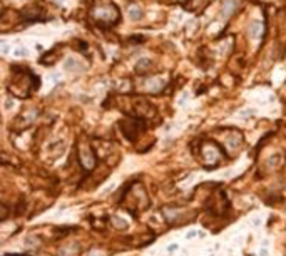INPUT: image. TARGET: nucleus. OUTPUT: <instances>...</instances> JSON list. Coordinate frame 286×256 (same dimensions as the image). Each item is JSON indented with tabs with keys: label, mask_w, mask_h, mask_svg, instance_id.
I'll use <instances>...</instances> for the list:
<instances>
[{
	"label": "nucleus",
	"mask_w": 286,
	"mask_h": 256,
	"mask_svg": "<svg viewBox=\"0 0 286 256\" xmlns=\"http://www.w3.org/2000/svg\"><path fill=\"white\" fill-rule=\"evenodd\" d=\"M129 17H131L132 20H139V18L142 17V12L139 10V7H131V10H129Z\"/></svg>",
	"instance_id": "obj_5"
},
{
	"label": "nucleus",
	"mask_w": 286,
	"mask_h": 256,
	"mask_svg": "<svg viewBox=\"0 0 286 256\" xmlns=\"http://www.w3.org/2000/svg\"><path fill=\"white\" fill-rule=\"evenodd\" d=\"M15 55H18V57H24V55H27V50L25 49H17V50L14 52Z\"/></svg>",
	"instance_id": "obj_8"
},
{
	"label": "nucleus",
	"mask_w": 286,
	"mask_h": 256,
	"mask_svg": "<svg viewBox=\"0 0 286 256\" xmlns=\"http://www.w3.org/2000/svg\"><path fill=\"white\" fill-rule=\"evenodd\" d=\"M81 162H82V166H84V169H92V167L95 166V154H94V151L92 149H82L81 151Z\"/></svg>",
	"instance_id": "obj_1"
},
{
	"label": "nucleus",
	"mask_w": 286,
	"mask_h": 256,
	"mask_svg": "<svg viewBox=\"0 0 286 256\" xmlns=\"http://www.w3.org/2000/svg\"><path fill=\"white\" fill-rule=\"evenodd\" d=\"M238 5H239V0H224V3H223V17L229 18L231 15L236 12Z\"/></svg>",
	"instance_id": "obj_2"
},
{
	"label": "nucleus",
	"mask_w": 286,
	"mask_h": 256,
	"mask_svg": "<svg viewBox=\"0 0 286 256\" xmlns=\"http://www.w3.org/2000/svg\"><path fill=\"white\" fill-rule=\"evenodd\" d=\"M249 35L253 39H261L263 35V24L259 20H253L249 24Z\"/></svg>",
	"instance_id": "obj_3"
},
{
	"label": "nucleus",
	"mask_w": 286,
	"mask_h": 256,
	"mask_svg": "<svg viewBox=\"0 0 286 256\" xmlns=\"http://www.w3.org/2000/svg\"><path fill=\"white\" fill-rule=\"evenodd\" d=\"M18 256H27V254H18Z\"/></svg>",
	"instance_id": "obj_9"
},
{
	"label": "nucleus",
	"mask_w": 286,
	"mask_h": 256,
	"mask_svg": "<svg viewBox=\"0 0 286 256\" xmlns=\"http://www.w3.org/2000/svg\"><path fill=\"white\" fill-rule=\"evenodd\" d=\"M75 59H67V62H66V69H69V70H72V69H77V66H75Z\"/></svg>",
	"instance_id": "obj_7"
},
{
	"label": "nucleus",
	"mask_w": 286,
	"mask_h": 256,
	"mask_svg": "<svg viewBox=\"0 0 286 256\" xmlns=\"http://www.w3.org/2000/svg\"><path fill=\"white\" fill-rule=\"evenodd\" d=\"M149 60H146V59H142V60H141V62L139 64H137V66H136V70L137 72H141V70H142V69H146V67H149Z\"/></svg>",
	"instance_id": "obj_6"
},
{
	"label": "nucleus",
	"mask_w": 286,
	"mask_h": 256,
	"mask_svg": "<svg viewBox=\"0 0 286 256\" xmlns=\"http://www.w3.org/2000/svg\"><path fill=\"white\" fill-rule=\"evenodd\" d=\"M164 84V81L162 79H156V81H149L147 82V87H149V89L152 90V92H157L159 90V87H161Z\"/></svg>",
	"instance_id": "obj_4"
}]
</instances>
